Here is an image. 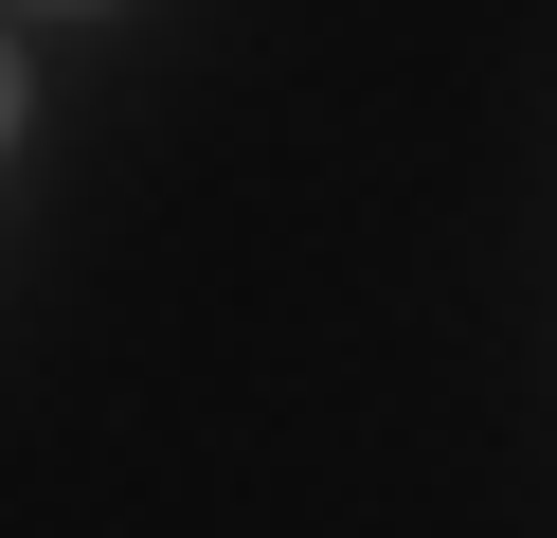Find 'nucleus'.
Returning a JSON list of instances; mask_svg holds the SVG:
<instances>
[{"instance_id":"1","label":"nucleus","mask_w":557,"mask_h":538,"mask_svg":"<svg viewBox=\"0 0 557 538\" xmlns=\"http://www.w3.org/2000/svg\"><path fill=\"white\" fill-rule=\"evenodd\" d=\"M0 108H18V72H0Z\"/></svg>"}]
</instances>
